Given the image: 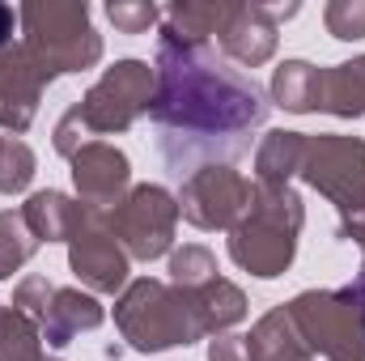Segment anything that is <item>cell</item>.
<instances>
[{"mask_svg": "<svg viewBox=\"0 0 365 361\" xmlns=\"http://www.w3.org/2000/svg\"><path fill=\"white\" fill-rule=\"evenodd\" d=\"M158 90H153V123L170 136H191L200 145H230L238 149V136L255 132L268 119L264 90L225 68L208 43H182L170 30L158 34Z\"/></svg>", "mask_w": 365, "mask_h": 361, "instance_id": "cell-1", "label": "cell"}, {"mask_svg": "<svg viewBox=\"0 0 365 361\" xmlns=\"http://www.w3.org/2000/svg\"><path fill=\"white\" fill-rule=\"evenodd\" d=\"M115 327L136 353H166L204 340L191 293L153 276L128 280V289L115 298Z\"/></svg>", "mask_w": 365, "mask_h": 361, "instance_id": "cell-2", "label": "cell"}, {"mask_svg": "<svg viewBox=\"0 0 365 361\" xmlns=\"http://www.w3.org/2000/svg\"><path fill=\"white\" fill-rule=\"evenodd\" d=\"M21 47L56 81L64 73H86L102 60V34L90 21L86 0H30L17 9Z\"/></svg>", "mask_w": 365, "mask_h": 361, "instance_id": "cell-3", "label": "cell"}, {"mask_svg": "<svg viewBox=\"0 0 365 361\" xmlns=\"http://www.w3.org/2000/svg\"><path fill=\"white\" fill-rule=\"evenodd\" d=\"M306 349L327 361H365V319L349 289H306L289 302Z\"/></svg>", "mask_w": 365, "mask_h": 361, "instance_id": "cell-4", "label": "cell"}, {"mask_svg": "<svg viewBox=\"0 0 365 361\" xmlns=\"http://www.w3.org/2000/svg\"><path fill=\"white\" fill-rule=\"evenodd\" d=\"M153 90H158V73L149 60H115L73 106L90 136H119L140 115H149Z\"/></svg>", "mask_w": 365, "mask_h": 361, "instance_id": "cell-5", "label": "cell"}, {"mask_svg": "<svg viewBox=\"0 0 365 361\" xmlns=\"http://www.w3.org/2000/svg\"><path fill=\"white\" fill-rule=\"evenodd\" d=\"M106 230L119 238V247L132 260H162L175 251V225H179V195H170L158 183L132 187L110 213H102Z\"/></svg>", "mask_w": 365, "mask_h": 361, "instance_id": "cell-6", "label": "cell"}, {"mask_svg": "<svg viewBox=\"0 0 365 361\" xmlns=\"http://www.w3.org/2000/svg\"><path fill=\"white\" fill-rule=\"evenodd\" d=\"M297 179H306L319 195H327L340 208V217L365 213V141L340 132L306 136V158Z\"/></svg>", "mask_w": 365, "mask_h": 361, "instance_id": "cell-7", "label": "cell"}, {"mask_svg": "<svg viewBox=\"0 0 365 361\" xmlns=\"http://www.w3.org/2000/svg\"><path fill=\"white\" fill-rule=\"evenodd\" d=\"M251 208V179L225 162H208L182 179L179 217L195 230H234Z\"/></svg>", "mask_w": 365, "mask_h": 361, "instance_id": "cell-8", "label": "cell"}, {"mask_svg": "<svg viewBox=\"0 0 365 361\" xmlns=\"http://www.w3.org/2000/svg\"><path fill=\"white\" fill-rule=\"evenodd\" d=\"M68 268L73 276L90 289V293H123L128 289V272H132V255L119 247V238L106 230L102 213H90L86 230L68 243Z\"/></svg>", "mask_w": 365, "mask_h": 361, "instance_id": "cell-9", "label": "cell"}, {"mask_svg": "<svg viewBox=\"0 0 365 361\" xmlns=\"http://www.w3.org/2000/svg\"><path fill=\"white\" fill-rule=\"evenodd\" d=\"M293 255H297V234L276 225V221H264L255 213H247L234 230H230V260L251 276H284L293 268Z\"/></svg>", "mask_w": 365, "mask_h": 361, "instance_id": "cell-10", "label": "cell"}, {"mask_svg": "<svg viewBox=\"0 0 365 361\" xmlns=\"http://www.w3.org/2000/svg\"><path fill=\"white\" fill-rule=\"evenodd\" d=\"M47 86H51V77L30 60V51L21 43L0 47V128L21 136L34 123Z\"/></svg>", "mask_w": 365, "mask_h": 361, "instance_id": "cell-11", "label": "cell"}, {"mask_svg": "<svg viewBox=\"0 0 365 361\" xmlns=\"http://www.w3.org/2000/svg\"><path fill=\"white\" fill-rule=\"evenodd\" d=\"M73 187H77V200L86 208L110 213L132 191V162H128V153L106 145V141H90L73 158Z\"/></svg>", "mask_w": 365, "mask_h": 361, "instance_id": "cell-12", "label": "cell"}, {"mask_svg": "<svg viewBox=\"0 0 365 361\" xmlns=\"http://www.w3.org/2000/svg\"><path fill=\"white\" fill-rule=\"evenodd\" d=\"M217 43L242 68L268 64L276 56V43H280L272 9L268 4H230V13H225V21L217 30Z\"/></svg>", "mask_w": 365, "mask_h": 361, "instance_id": "cell-13", "label": "cell"}, {"mask_svg": "<svg viewBox=\"0 0 365 361\" xmlns=\"http://www.w3.org/2000/svg\"><path fill=\"white\" fill-rule=\"evenodd\" d=\"M90 213L93 208H86L81 200H73L64 191H51V187L47 191H30L26 204H21V221L38 238V247L43 243H73L86 230Z\"/></svg>", "mask_w": 365, "mask_h": 361, "instance_id": "cell-14", "label": "cell"}, {"mask_svg": "<svg viewBox=\"0 0 365 361\" xmlns=\"http://www.w3.org/2000/svg\"><path fill=\"white\" fill-rule=\"evenodd\" d=\"M102 319H106V310H102V302L90 289H73V285L60 289L56 285V293H51V302H47V310L38 319V332H43V340L51 349H68L81 332L102 327Z\"/></svg>", "mask_w": 365, "mask_h": 361, "instance_id": "cell-15", "label": "cell"}, {"mask_svg": "<svg viewBox=\"0 0 365 361\" xmlns=\"http://www.w3.org/2000/svg\"><path fill=\"white\" fill-rule=\"evenodd\" d=\"M242 349H247V361H319L297 336L289 306H272L268 315H259L255 327L242 336Z\"/></svg>", "mask_w": 365, "mask_h": 361, "instance_id": "cell-16", "label": "cell"}, {"mask_svg": "<svg viewBox=\"0 0 365 361\" xmlns=\"http://www.w3.org/2000/svg\"><path fill=\"white\" fill-rule=\"evenodd\" d=\"M319 111H327L336 119H361L365 115V56H353L344 64L323 68Z\"/></svg>", "mask_w": 365, "mask_h": 361, "instance_id": "cell-17", "label": "cell"}, {"mask_svg": "<svg viewBox=\"0 0 365 361\" xmlns=\"http://www.w3.org/2000/svg\"><path fill=\"white\" fill-rule=\"evenodd\" d=\"M191 302H195L204 336H221V332H230L234 323L247 319V293L234 280H225V276H212L208 285L191 289Z\"/></svg>", "mask_w": 365, "mask_h": 361, "instance_id": "cell-18", "label": "cell"}, {"mask_svg": "<svg viewBox=\"0 0 365 361\" xmlns=\"http://www.w3.org/2000/svg\"><path fill=\"white\" fill-rule=\"evenodd\" d=\"M302 158H306V132L276 128V132H268V136L259 141V149H255V183L297 179Z\"/></svg>", "mask_w": 365, "mask_h": 361, "instance_id": "cell-19", "label": "cell"}, {"mask_svg": "<svg viewBox=\"0 0 365 361\" xmlns=\"http://www.w3.org/2000/svg\"><path fill=\"white\" fill-rule=\"evenodd\" d=\"M319 86H323V68H314L310 60H284L272 73V102L293 115H314Z\"/></svg>", "mask_w": 365, "mask_h": 361, "instance_id": "cell-20", "label": "cell"}, {"mask_svg": "<svg viewBox=\"0 0 365 361\" xmlns=\"http://www.w3.org/2000/svg\"><path fill=\"white\" fill-rule=\"evenodd\" d=\"M225 13H230V4H212V0H175L170 9H162V30H170L175 39L182 43H212L217 39V30H221V21H225Z\"/></svg>", "mask_w": 365, "mask_h": 361, "instance_id": "cell-21", "label": "cell"}, {"mask_svg": "<svg viewBox=\"0 0 365 361\" xmlns=\"http://www.w3.org/2000/svg\"><path fill=\"white\" fill-rule=\"evenodd\" d=\"M0 361H47L38 323L13 306H0Z\"/></svg>", "mask_w": 365, "mask_h": 361, "instance_id": "cell-22", "label": "cell"}, {"mask_svg": "<svg viewBox=\"0 0 365 361\" xmlns=\"http://www.w3.org/2000/svg\"><path fill=\"white\" fill-rule=\"evenodd\" d=\"M34 251H38V238L26 230L21 208H17V213L4 208V213H0V280H9L13 272L26 268V264L34 260Z\"/></svg>", "mask_w": 365, "mask_h": 361, "instance_id": "cell-23", "label": "cell"}, {"mask_svg": "<svg viewBox=\"0 0 365 361\" xmlns=\"http://www.w3.org/2000/svg\"><path fill=\"white\" fill-rule=\"evenodd\" d=\"M34 149L9 132H0V195H17L34 179Z\"/></svg>", "mask_w": 365, "mask_h": 361, "instance_id": "cell-24", "label": "cell"}, {"mask_svg": "<svg viewBox=\"0 0 365 361\" xmlns=\"http://www.w3.org/2000/svg\"><path fill=\"white\" fill-rule=\"evenodd\" d=\"M217 276V255L208 251V247H200V243H187V247H175L170 251V285H179V289H200V285H208Z\"/></svg>", "mask_w": 365, "mask_h": 361, "instance_id": "cell-25", "label": "cell"}, {"mask_svg": "<svg viewBox=\"0 0 365 361\" xmlns=\"http://www.w3.org/2000/svg\"><path fill=\"white\" fill-rule=\"evenodd\" d=\"M106 17L119 34H149L158 21H162V9L149 4V0H110L106 4Z\"/></svg>", "mask_w": 365, "mask_h": 361, "instance_id": "cell-26", "label": "cell"}, {"mask_svg": "<svg viewBox=\"0 0 365 361\" xmlns=\"http://www.w3.org/2000/svg\"><path fill=\"white\" fill-rule=\"evenodd\" d=\"M323 26L331 39L340 43H357L365 39V0H331L323 9Z\"/></svg>", "mask_w": 365, "mask_h": 361, "instance_id": "cell-27", "label": "cell"}, {"mask_svg": "<svg viewBox=\"0 0 365 361\" xmlns=\"http://www.w3.org/2000/svg\"><path fill=\"white\" fill-rule=\"evenodd\" d=\"M51 293H56V285H51L47 276H21L17 289H13V310L30 315V319L38 323L43 310H47V302H51Z\"/></svg>", "mask_w": 365, "mask_h": 361, "instance_id": "cell-28", "label": "cell"}, {"mask_svg": "<svg viewBox=\"0 0 365 361\" xmlns=\"http://www.w3.org/2000/svg\"><path fill=\"white\" fill-rule=\"evenodd\" d=\"M51 141H56V153H60V158H68V162H73V158L90 145V132H86V123H81L77 106H68V111L60 115V123H56Z\"/></svg>", "mask_w": 365, "mask_h": 361, "instance_id": "cell-29", "label": "cell"}, {"mask_svg": "<svg viewBox=\"0 0 365 361\" xmlns=\"http://www.w3.org/2000/svg\"><path fill=\"white\" fill-rule=\"evenodd\" d=\"M208 361H247V349H242V336H212L208 340Z\"/></svg>", "mask_w": 365, "mask_h": 361, "instance_id": "cell-30", "label": "cell"}, {"mask_svg": "<svg viewBox=\"0 0 365 361\" xmlns=\"http://www.w3.org/2000/svg\"><path fill=\"white\" fill-rule=\"evenodd\" d=\"M340 238H353V243L361 247V255H365V213H357V217H340Z\"/></svg>", "mask_w": 365, "mask_h": 361, "instance_id": "cell-31", "label": "cell"}, {"mask_svg": "<svg viewBox=\"0 0 365 361\" xmlns=\"http://www.w3.org/2000/svg\"><path fill=\"white\" fill-rule=\"evenodd\" d=\"M21 21H17V13L9 9V4H0V47H9L13 43V30H17Z\"/></svg>", "mask_w": 365, "mask_h": 361, "instance_id": "cell-32", "label": "cell"}, {"mask_svg": "<svg viewBox=\"0 0 365 361\" xmlns=\"http://www.w3.org/2000/svg\"><path fill=\"white\" fill-rule=\"evenodd\" d=\"M349 293L357 298V306H361V319H365V272L357 276V280H353V285H349Z\"/></svg>", "mask_w": 365, "mask_h": 361, "instance_id": "cell-33", "label": "cell"}, {"mask_svg": "<svg viewBox=\"0 0 365 361\" xmlns=\"http://www.w3.org/2000/svg\"><path fill=\"white\" fill-rule=\"evenodd\" d=\"M47 361H60V357H47Z\"/></svg>", "mask_w": 365, "mask_h": 361, "instance_id": "cell-34", "label": "cell"}]
</instances>
